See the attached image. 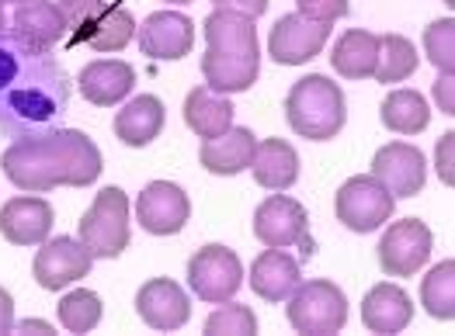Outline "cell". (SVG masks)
<instances>
[{"label": "cell", "mask_w": 455, "mask_h": 336, "mask_svg": "<svg viewBox=\"0 0 455 336\" xmlns=\"http://www.w3.org/2000/svg\"><path fill=\"white\" fill-rule=\"evenodd\" d=\"M70 112V76L52 52L0 38V132L25 139Z\"/></svg>", "instance_id": "6da1fadb"}, {"label": "cell", "mask_w": 455, "mask_h": 336, "mask_svg": "<svg viewBox=\"0 0 455 336\" xmlns=\"http://www.w3.org/2000/svg\"><path fill=\"white\" fill-rule=\"evenodd\" d=\"M0 167L11 184L36 194L52 187H87L101 174V150L76 129H52L14 139L0 156Z\"/></svg>", "instance_id": "7a4b0ae2"}, {"label": "cell", "mask_w": 455, "mask_h": 336, "mask_svg": "<svg viewBox=\"0 0 455 336\" xmlns=\"http://www.w3.org/2000/svg\"><path fill=\"white\" fill-rule=\"evenodd\" d=\"M205 35V56H202V76L205 87L216 94H236L251 90L261 70V49H258V28L254 18L236 14V11H212L202 21Z\"/></svg>", "instance_id": "3957f363"}, {"label": "cell", "mask_w": 455, "mask_h": 336, "mask_svg": "<svg viewBox=\"0 0 455 336\" xmlns=\"http://www.w3.org/2000/svg\"><path fill=\"white\" fill-rule=\"evenodd\" d=\"M285 118L292 125L296 136L313 139V143H327L344 129V90L323 74H309L292 83L289 98H285Z\"/></svg>", "instance_id": "277c9868"}, {"label": "cell", "mask_w": 455, "mask_h": 336, "mask_svg": "<svg viewBox=\"0 0 455 336\" xmlns=\"http://www.w3.org/2000/svg\"><path fill=\"white\" fill-rule=\"evenodd\" d=\"M80 243L94 261H115L129 246V198L122 187H101L94 205L76 223Z\"/></svg>", "instance_id": "5b68a950"}, {"label": "cell", "mask_w": 455, "mask_h": 336, "mask_svg": "<svg viewBox=\"0 0 455 336\" xmlns=\"http://www.w3.org/2000/svg\"><path fill=\"white\" fill-rule=\"evenodd\" d=\"M285 301H289L285 312H289V323L296 333H341L344 323H347V299L334 281H323V277L306 281Z\"/></svg>", "instance_id": "8992f818"}, {"label": "cell", "mask_w": 455, "mask_h": 336, "mask_svg": "<svg viewBox=\"0 0 455 336\" xmlns=\"http://www.w3.org/2000/svg\"><path fill=\"white\" fill-rule=\"evenodd\" d=\"M188 285L195 299L209 301V305H223L243 285V263L229 246L209 243V246L195 250V257L188 261Z\"/></svg>", "instance_id": "52a82bcc"}, {"label": "cell", "mask_w": 455, "mask_h": 336, "mask_svg": "<svg viewBox=\"0 0 455 336\" xmlns=\"http://www.w3.org/2000/svg\"><path fill=\"white\" fill-rule=\"evenodd\" d=\"M393 208H396V198L376 177H351L334 198L338 223L347 225L351 232H372L386 225L393 219Z\"/></svg>", "instance_id": "ba28073f"}, {"label": "cell", "mask_w": 455, "mask_h": 336, "mask_svg": "<svg viewBox=\"0 0 455 336\" xmlns=\"http://www.w3.org/2000/svg\"><path fill=\"white\" fill-rule=\"evenodd\" d=\"M431 229L420 219L389 223L379 239V267L389 277H414L431 257Z\"/></svg>", "instance_id": "9c48e42d"}, {"label": "cell", "mask_w": 455, "mask_h": 336, "mask_svg": "<svg viewBox=\"0 0 455 336\" xmlns=\"http://www.w3.org/2000/svg\"><path fill=\"white\" fill-rule=\"evenodd\" d=\"M327 38H331V25L313 21V18L296 11V14H285L275 21V28L267 35V52L282 66H303V63L320 56Z\"/></svg>", "instance_id": "30bf717a"}, {"label": "cell", "mask_w": 455, "mask_h": 336, "mask_svg": "<svg viewBox=\"0 0 455 336\" xmlns=\"http://www.w3.org/2000/svg\"><path fill=\"white\" fill-rule=\"evenodd\" d=\"M91 250L74 239V236H56V239H45L42 250L36 254V263H32V277L38 281V288L45 292H60L67 285H74L80 277L91 274Z\"/></svg>", "instance_id": "8fae6325"}, {"label": "cell", "mask_w": 455, "mask_h": 336, "mask_svg": "<svg viewBox=\"0 0 455 336\" xmlns=\"http://www.w3.org/2000/svg\"><path fill=\"white\" fill-rule=\"evenodd\" d=\"M136 219L153 236H174L191 219L188 194L171 181H153L136 198Z\"/></svg>", "instance_id": "7c38bea8"}, {"label": "cell", "mask_w": 455, "mask_h": 336, "mask_svg": "<svg viewBox=\"0 0 455 336\" xmlns=\"http://www.w3.org/2000/svg\"><path fill=\"white\" fill-rule=\"evenodd\" d=\"M306 208L289 198V194H271L258 205L254 212V236L265 243V246H275V250H285V246H296L306 239Z\"/></svg>", "instance_id": "4fadbf2b"}, {"label": "cell", "mask_w": 455, "mask_h": 336, "mask_svg": "<svg viewBox=\"0 0 455 336\" xmlns=\"http://www.w3.org/2000/svg\"><path fill=\"white\" fill-rule=\"evenodd\" d=\"M136 312H140V319L150 330L171 333V330H181L191 319V301L178 281L153 277V281H147L140 288V295H136Z\"/></svg>", "instance_id": "5bb4252c"}, {"label": "cell", "mask_w": 455, "mask_h": 336, "mask_svg": "<svg viewBox=\"0 0 455 336\" xmlns=\"http://www.w3.org/2000/svg\"><path fill=\"white\" fill-rule=\"evenodd\" d=\"M195 45V25L181 11H153L140 25V52L150 59H185Z\"/></svg>", "instance_id": "9a60e30c"}, {"label": "cell", "mask_w": 455, "mask_h": 336, "mask_svg": "<svg viewBox=\"0 0 455 336\" xmlns=\"http://www.w3.org/2000/svg\"><path fill=\"white\" fill-rule=\"evenodd\" d=\"M372 177L393 198H414L420 187H424L427 167H424V156H420L418 146H411V143H389L372 160Z\"/></svg>", "instance_id": "2e32d148"}, {"label": "cell", "mask_w": 455, "mask_h": 336, "mask_svg": "<svg viewBox=\"0 0 455 336\" xmlns=\"http://www.w3.org/2000/svg\"><path fill=\"white\" fill-rule=\"evenodd\" d=\"M67 35V18L52 0H25L11 18V38L36 52H52Z\"/></svg>", "instance_id": "e0dca14e"}, {"label": "cell", "mask_w": 455, "mask_h": 336, "mask_svg": "<svg viewBox=\"0 0 455 336\" xmlns=\"http://www.w3.org/2000/svg\"><path fill=\"white\" fill-rule=\"evenodd\" d=\"M52 232V205L45 198H11L0 208V236L14 246H42Z\"/></svg>", "instance_id": "ac0fdd59"}, {"label": "cell", "mask_w": 455, "mask_h": 336, "mask_svg": "<svg viewBox=\"0 0 455 336\" xmlns=\"http://www.w3.org/2000/svg\"><path fill=\"white\" fill-rule=\"evenodd\" d=\"M132 83H136V70L122 59H94L76 76L84 101H91L98 108H112L122 98H129Z\"/></svg>", "instance_id": "d6986e66"}, {"label": "cell", "mask_w": 455, "mask_h": 336, "mask_svg": "<svg viewBox=\"0 0 455 336\" xmlns=\"http://www.w3.org/2000/svg\"><path fill=\"white\" fill-rule=\"evenodd\" d=\"M254 150H258V136L243 125H229L223 136L216 139H205L202 150H198V160L209 174H220V177H233L240 170L251 167L254 160Z\"/></svg>", "instance_id": "ffe728a7"}, {"label": "cell", "mask_w": 455, "mask_h": 336, "mask_svg": "<svg viewBox=\"0 0 455 336\" xmlns=\"http://www.w3.org/2000/svg\"><path fill=\"white\" fill-rule=\"evenodd\" d=\"M414 319V301L400 285H376L362 299V323L369 333H403Z\"/></svg>", "instance_id": "44dd1931"}, {"label": "cell", "mask_w": 455, "mask_h": 336, "mask_svg": "<svg viewBox=\"0 0 455 336\" xmlns=\"http://www.w3.org/2000/svg\"><path fill=\"white\" fill-rule=\"evenodd\" d=\"M303 285L299 261H292L285 250L267 246L258 261L251 263V292L265 301H285Z\"/></svg>", "instance_id": "7402d4cb"}, {"label": "cell", "mask_w": 455, "mask_h": 336, "mask_svg": "<svg viewBox=\"0 0 455 336\" xmlns=\"http://www.w3.org/2000/svg\"><path fill=\"white\" fill-rule=\"evenodd\" d=\"M164 118H167L164 101L153 98V94H140V98H132L122 112L115 114V136L125 146L143 150V146H150L153 139L164 132Z\"/></svg>", "instance_id": "603a6c76"}, {"label": "cell", "mask_w": 455, "mask_h": 336, "mask_svg": "<svg viewBox=\"0 0 455 336\" xmlns=\"http://www.w3.org/2000/svg\"><path fill=\"white\" fill-rule=\"evenodd\" d=\"M254 181L267 191H289L299 181V152L285 139H261L251 160Z\"/></svg>", "instance_id": "cb8c5ba5"}, {"label": "cell", "mask_w": 455, "mask_h": 336, "mask_svg": "<svg viewBox=\"0 0 455 336\" xmlns=\"http://www.w3.org/2000/svg\"><path fill=\"white\" fill-rule=\"evenodd\" d=\"M233 105H229L223 94H216L212 87H195L185 98V125L198 139H216L223 136L229 125H233Z\"/></svg>", "instance_id": "d4e9b609"}, {"label": "cell", "mask_w": 455, "mask_h": 336, "mask_svg": "<svg viewBox=\"0 0 455 336\" xmlns=\"http://www.w3.org/2000/svg\"><path fill=\"white\" fill-rule=\"evenodd\" d=\"M376 59H379V35L365 32V28H347L331 52V66L344 80H365L376 74Z\"/></svg>", "instance_id": "484cf974"}, {"label": "cell", "mask_w": 455, "mask_h": 336, "mask_svg": "<svg viewBox=\"0 0 455 336\" xmlns=\"http://www.w3.org/2000/svg\"><path fill=\"white\" fill-rule=\"evenodd\" d=\"M431 112H427V101L420 98L418 90H393L386 94L382 101V125L389 132H400V136H418L427 129Z\"/></svg>", "instance_id": "4316f807"}, {"label": "cell", "mask_w": 455, "mask_h": 336, "mask_svg": "<svg viewBox=\"0 0 455 336\" xmlns=\"http://www.w3.org/2000/svg\"><path fill=\"white\" fill-rule=\"evenodd\" d=\"M418 70V45L403 35H379V59H376V80L379 83H403Z\"/></svg>", "instance_id": "83f0119b"}, {"label": "cell", "mask_w": 455, "mask_h": 336, "mask_svg": "<svg viewBox=\"0 0 455 336\" xmlns=\"http://www.w3.org/2000/svg\"><path fill=\"white\" fill-rule=\"evenodd\" d=\"M420 305L427 309V316L452 323L455 319V261L438 263L424 285H420Z\"/></svg>", "instance_id": "f1b7e54d"}, {"label": "cell", "mask_w": 455, "mask_h": 336, "mask_svg": "<svg viewBox=\"0 0 455 336\" xmlns=\"http://www.w3.org/2000/svg\"><path fill=\"white\" fill-rule=\"evenodd\" d=\"M101 312H105L101 299L94 292H87V288H76L70 295H63L60 309H56V316H60L67 333H91L101 323Z\"/></svg>", "instance_id": "f546056e"}, {"label": "cell", "mask_w": 455, "mask_h": 336, "mask_svg": "<svg viewBox=\"0 0 455 336\" xmlns=\"http://www.w3.org/2000/svg\"><path fill=\"white\" fill-rule=\"evenodd\" d=\"M136 38V18L125 7H108V14L98 21V28L87 35L94 52H122Z\"/></svg>", "instance_id": "4dcf8cb0"}, {"label": "cell", "mask_w": 455, "mask_h": 336, "mask_svg": "<svg viewBox=\"0 0 455 336\" xmlns=\"http://www.w3.org/2000/svg\"><path fill=\"white\" fill-rule=\"evenodd\" d=\"M424 56L442 70V74H452L455 70V21H435L424 28Z\"/></svg>", "instance_id": "1f68e13d"}, {"label": "cell", "mask_w": 455, "mask_h": 336, "mask_svg": "<svg viewBox=\"0 0 455 336\" xmlns=\"http://www.w3.org/2000/svg\"><path fill=\"white\" fill-rule=\"evenodd\" d=\"M205 333L209 336H251L258 333V316L251 312V305H223L205 319Z\"/></svg>", "instance_id": "d6a6232c"}, {"label": "cell", "mask_w": 455, "mask_h": 336, "mask_svg": "<svg viewBox=\"0 0 455 336\" xmlns=\"http://www.w3.org/2000/svg\"><path fill=\"white\" fill-rule=\"evenodd\" d=\"M67 28H74V42H87L98 21L108 14V0H60Z\"/></svg>", "instance_id": "836d02e7"}, {"label": "cell", "mask_w": 455, "mask_h": 336, "mask_svg": "<svg viewBox=\"0 0 455 336\" xmlns=\"http://www.w3.org/2000/svg\"><path fill=\"white\" fill-rule=\"evenodd\" d=\"M296 7H299V14L313 18V21H323V25L347 14V0H296Z\"/></svg>", "instance_id": "e575fe53"}, {"label": "cell", "mask_w": 455, "mask_h": 336, "mask_svg": "<svg viewBox=\"0 0 455 336\" xmlns=\"http://www.w3.org/2000/svg\"><path fill=\"white\" fill-rule=\"evenodd\" d=\"M452 146H455V132H449V136H442V139H438V177H442V181H445L449 187L455 184V174H452Z\"/></svg>", "instance_id": "d590c367"}, {"label": "cell", "mask_w": 455, "mask_h": 336, "mask_svg": "<svg viewBox=\"0 0 455 336\" xmlns=\"http://www.w3.org/2000/svg\"><path fill=\"white\" fill-rule=\"evenodd\" d=\"M220 11H236V14H247V18H261L267 11V0H212Z\"/></svg>", "instance_id": "8d00e7d4"}, {"label": "cell", "mask_w": 455, "mask_h": 336, "mask_svg": "<svg viewBox=\"0 0 455 336\" xmlns=\"http://www.w3.org/2000/svg\"><path fill=\"white\" fill-rule=\"evenodd\" d=\"M435 101L445 114H455V98H452V74H442L435 80Z\"/></svg>", "instance_id": "74e56055"}, {"label": "cell", "mask_w": 455, "mask_h": 336, "mask_svg": "<svg viewBox=\"0 0 455 336\" xmlns=\"http://www.w3.org/2000/svg\"><path fill=\"white\" fill-rule=\"evenodd\" d=\"M14 330V299L11 292L0 288V333H11Z\"/></svg>", "instance_id": "f35d334b"}, {"label": "cell", "mask_w": 455, "mask_h": 336, "mask_svg": "<svg viewBox=\"0 0 455 336\" xmlns=\"http://www.w3.org/2000/svg\"><path fill=\"white\" fill-rule=\"evenodd\" d=\"M14 330H18V333H52V326L42 323V319H25V323H18Z\"/></svg>", "instance_id": "ab89813d"}, {"label": "cell", "mask_w": 455, "mask_h": 336, "mask_svg": "<svg viewBox=\"0 0 455 336\" xmlns=\"http://www.w3.org/2000/svg\"><path fill=\"white\" fill-rule=\"evenodd\" d=\"M7 32V14H4V0H0V38Z\"/></svg>", "instance_id": "60d3db41"}, {"label": "cell", "mask_w": 455, "mask_h": 336, "mask_svg": "<svg viewBox=\"0 0 455 336\" xmlns=\"http://www.w3.org/2000/svg\"><path fill=\"white\" fill-rule=\"evenodd\" d=\"M167 4H191V0H167Z\"/></svg>", "instance_id": "b9f144b4"}, {"label": "cell", "mask_w": 455, "mask_h": 336, "mask_svg": "<svg viewBox=\"0 0 455 336\" xmlns=\"http://www.w3.org/2000/svg\"><path fill=\"white\" fill-rule=\"evenodd\" d=\"M14 4H25V0H14Z\"/></svg>", "instance_id": "7bdbcfd3"}]
</instances>
